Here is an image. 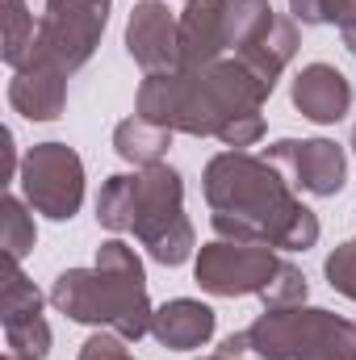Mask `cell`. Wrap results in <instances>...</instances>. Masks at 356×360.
I'll list each match as a JSON object with an SVG mask.
<instances>
[{
	"mask_svg": "<svg viewBox=\"0 0 356 360\" xmlns=\"http://www.w3.org/2000/svg\"><path fill=\"white\" fill-rule=\"evenodd\" d=\"M201 180L218 239L260 243L272 252H306L319 243V214L302 205L285 172L260 155L222 151L205 164Z\"/></svg>",
	"mask_w": 356,
	"mask_h": 360,
	"instance_id": "cell-1",
	"label": "cell"
},
{
	"mask_svg": "<svg viewBox=\"0 0 356 360\" xmlns=\"http://www.w3.org/2000/svg\"><path fill=\"white\" fill-rule=\"evenodd\" d=\"M272 96L265 80H256L239 59H218L197 72H155L139 84V117L168 126L180 134H222L235 117L260 113L265 101Z\"/></svg>",
	"mask_w": 356,
	"mask_h": 360,
	"instance_id": "cell-2",
	"label": "cell"
},
{
	"mask_svg": "<svg viewBox=\"0 0 356 360\" xmlns=\"http://www.w3.org/2000/svg\"><path fill=\"white\" fill-rule=\"evenodd\" d=\"M51 302L72 323L117 331L122 340L151 335V314L155 310H151V297H147L143 260L122 239H105L96 248V264L92 269L59 272L55 289H51Z\"/></svg>",
	"mask_w": 356,
	"mask_h": 360,
	"instance_id": "cell-3",
	"label": "cell"
},
{
	"mask_svg": "<svg viewBox=\"0 0 356 360\" xmlns=\"http://www.w3.org/2000/svg\"><path fill=\"white\" fill-rule=\"evenodd\" d=\"M248 335L265 360H356V323L319 306L265 310Z\"/></svg>",
	"mask_w": 356,
	"mask_h": 360,
	"instance_id": "cell-4",
	"label": "cell"
},
{
	"mask_svg": "<svg viewBox=\"0 0 356 360\" xmlns=\"http://www.w3.org/2000/svg\"><path fill=\"white\" fill-rule=\"evenodd\" d=\"M139 210H134V239L147 248V256L164 269H177L193 256V222L184 218V180L168 164L139 168Z\"/></svg>",
	"mask_w": 356,
	"mask_h": 360,
	"instance_id": "cell-5",
	"label": "cell"
},
{
	"mask_svg": "<svg viewBox=\"0 0 356 360\" xmlns=\"http://www.w3.org/2000/svg\"><path fill=\"white\" fill-rule=\"evenodd\" d=\"M109 4L113 0H46V13L38 17V38H34L30 63H51L68 76L80 72L109 25Z\"/></svg>",
	"mask_w": 356,
	"mask_h": 360,
	"instance_id": "cell-6",
	"label": "cell"
},
{
	"mask_svg": "<svg viewBox=\"0 0 356 360\" xmlns=\"http://www.w3.org/2000/svg\"><path fill=\"white\" fill-rule=\"evenodd\" d=\"M21 188L34 214L51 222H72L84 201V164L68 143H34L21 160Z\"/></svg>",
	"mask_w": 356,
	"mask_h": 360,
	"instance_id": "cell-7",
	"label": "cell"
},
{
	"mask_svg": "<svg viewBox=\"0 0 356 360\" xmlns=\"http://www.w3.org/2000/svg\"><path fill=\"white\" fill-rule=\"evenodd\" d=\"M281 269V256L260 243H231V239H214L197 252L193 276L205 293L214 297H248V293H265L268 281Z\"/></svg>",
	"mask_w": 356,
	"mask_h": 360,
	"instance_id": "cell-8",
	"label": "cell"
},
{
	"mask_svg": "<svg viewBox=\"0 0 356 360\" xmlns=\"http://www.w3.org/2000/svg\"><path fill=\"white\" fill-rule=\"evenodd\" d=\"M265 160L310 197H336L348 180V155L331 139H281L268 147Z\"/></svg>",
	"mask_w": 356,
	"mask_h": 360,
	"instance_id": "cell-9",
	"label": "cell"
},
{
	"mask_svg": "<svg viewBox=\"0 0 356 360\" xmlns=\"http://www.w3.org/2000/svg\"><path fill=\"white\" fill-rule=\"evenodd\" d=\"M126 51L147 76L180 72V17L168 13L164 0H139L126 21Z\"/></svg>",
	"mask_w": 356,
	"mask_h": 360,
	"instance_id": "cell-10",
	"label": "cell"
},
{
	"mask_svg": "<svg viewBox=\"0 0 356 360\" xmlns=\"http://www.w3.org/2000/svg\"><path fill=\"white\" fill-rule=\"evenodd\" d=\"M293 109L306 117V122H314V126H336L344 113H348V105H352V84H348V76L340 72V68H331V63H306L298 76H293Z\"/></svg>",
	"mask_w": 356,
	"mask_h": 360,
	"instance_id": "cell-11",
	"label": "cell"
},
{
	"mask_svg": "<svg viewBox=\"0 0 356 360\" xmlns=\"http://www.w3.org/2000/svg\"><path fill=\"white\" fill-rule=\"evenodd\" d=\"M227 51V0H184L180 13V68L197 72Z\"/></svg>",
	"mask_w": 356,
	"mask_h": 360,
	"instance_id": "cell-12",
	"label": "cell"
},
{
	"mask_svg": "<svg viewBox=\"0 0 356 360\" xmlns=\"http://www.w3.org/2000/svg\"><path fill=\"white\" fill-rule=\"evenodd\" d=\"M8 105L30 122H55L68 105V72H59L51 63H30V68L13 72Z\"/></svg>",
	"mask_w": 356,
	"mask_h": 360,
	"instance_id": "cell-13",
	"label": "cell"
},
{
	"mask_svg": "<svg viewBox=\"0 0 356 360\" xmlns=\"http://www.w3.org/2000/svg\"><path fill=\"white\" fill-rule=\"evenodd\" d=\"M218 327V314L197 302V297H172L164 302L155 314H151V335L160 348H172V352H193L201 344H210Z\"/></svg>",
	"mask_w": 356,
	"mask_h": 360,
	"instance_id": "cell-14",
	"label": "cell"
},
{
	"mask_svg": "<svg viewBox=\"0 0 356 360\" xmlns=\"http://www.w3.org/2000/svg\"><path fill=\"white\" fill-rule=\"evenodd\" d=\"M168 147H172V130H168V126H155V122H143L139 113L126 117V122L113 130V151H117L126 164H139V168L164 164Z\"/></svg>",
	"mask_w": 356,
	"mask_h": 360,
	"instance_id": "cell-15",
	"label": "cell"
},
{
	"mask_svg": "<svg viewBox=\"0 0 356 360\" xmlns=\"http://www.w3.org/2000/svg\"><path fill=\"white\" fill-rule=\"evenodd\" d=\"M281 13H272L268 0H227V51L239 55L256 46L268 30L276 25Z\"/></svg>",
	"mask_w": 356,
	"mask_h": 360,
	"instance_id": "cell-16",
	"label": "cell"
},
{
	"mask_svg": "<svg viewBox=\"0 0 356 360\" xmlns=\"http://www.w3.org/2000/svg\"><path fill=\"white\" fill-rule=\"evenodd\" d=\"M134 210H139V176H109L96 193V222L113 235L134 231Z\"/></svg>",
	"mask_w": 356,
	"mask_h": 360,
	"instance_id": "cell-17",
	"label": "cell"
},
{
	"mask_svg": "<svg viewBox=\"0 0 356 360\" xmlns=\"http://www.w3.org/2000/svg\"><path fill=\"white\" fill-rule=\"evenodd\" d=\"M34 38H38V21L25 8V0H4V51H0V59L13 72H21L34 59Z\"/></svg>",
	"mask_w": 356,
	"mask_h": 360,
	"instance_id": "cell-18",
	"label": "cell"
},
{
	"mask_svg": "<svg viewBox=\"0 0 356 360\" xmlns=\"http://www.w3.org/2000/svg\"><path fill=\"white\" fill-rule=\"evenodd\" d=\"M25 314H42V293L34 289V281H25L21 260L4 256V272H0V323L25 319Z\"/></svg>",
	"mask_w": 356,
	"mask_h": 360,
	"instance_id": "cell-19",
	"label": "cell"
},
{
	"mask_svg": "<svg viewBox=\"0 0 356 360\" xmlns=\"http://www.w3.org/2000/svg\"><path fill=\"white\" fill-rule=\"evenodd\" d=\"M25 205L30 201H21V197H4L0 201V248H4L8 260H25L34 252V239H38L34 218L25 214Z\"/></svg>",
	"mask_w": 356,
	"mask_h": 360,
	"instance_id": "cell-20",
	"label": "cell"
},
{
	"mask_svg": "<svg viewBox=\"0 0 356 360\" xmlns=\"http://www.w3.org/2000/svg\"><path fill=\"white\" fill-rule=\"evenodd\" d=\"M4 348L21 360H46L51 352V327L42 314H25V319H8L4 323Z\"/></svg>",
	"mask_w": 356,
	"mask_h": 360,
	"instance_id": "cell-21",
	"label": "cell"
},
{
	"mask_svg": "<svg viewBox=\"0 0 356 360\" xmlns=\"http://www.w3.org/2000/svg\"><path fill=\"white\" fill-rule=\"evenodd\" d=\"M306 293H310V285H306L302 269L289 264V260H281V269L268 281L260 302H265V310H293V306H306Z\"/></svg>",
	"mask_w": 356,
	"mask_h": 360,
	"instance_id": "cell-22",
	"label": "cell"
},
{
	"mask_svg": "<svg viewBox=\"0 0 356 360\" xmlns=\"http://www.w3.org/2000/svg\"><path fill=\"white\" fill-rule=\"evenodd\" d=\"M323 272H327V285H331L336 293H344L348 302H356V239L340 243V248L327 256Z\"/></svg>",
	"mask_w": 356,
	"mask_h": 360,
	"instance_id": "cell-23",
	"label": "cell"
},
{
	"mask_svg": "<svg viewBox=\"0 0 356 360\" xmlns=\"http://www.w3.org/2000/svg\"><path fill=\"white\" fill-rule=\"evenodd\" d=\"M76 360H134L126 352V340L117 331H96L80 344V356Z\"/></svg>",
	"mask_w": 356,
	"mask_h": 360,
	"instance_id": "cell-24",
	"label": "cell"
},
{
	"mask_svg": "<svg viewBox=\"0 0 356 360\" xmlns=\"http://www.w3.org/2000/svg\"><path fill=\"white\" fill-rule=\"evenodd\" d=\"M205 360H265V356L256 352V344H252L248 331H235V335L222 340V348H218L214 356H205Z\"/></svg>",
	"mask_w": 356,
	"mask_h": 360,
	"instance_id": "cell-25",
	"label": "cell"
},
{
	"mask_svg": "<svg viewBox=\"0 0 356 360\" xmlns=\"http://www.w3.org/2000/svg\"><path fill=\"white\" fill-rule=\"evenodd\" d=\"M323 25H356V0H323Z\"/></svg>",
	"mask_w": 356,
	"mask_h": 360,
	"instance_id": "cell-26",
	"label": "cell"
},
{
	"mask_svg": "<svg viewBox=\"0 0 356 360\" xmlns=\"http://www.w3.org/2000/svg\"><path fill=\"white\" fill-rule=\"evenodd\" d=\"M289 13L302 25H323V0H289Z\"/></svg>",
	"mask_w": 356,
	"mask_h": 360,
	"instance_id": "cell-27",
	"label": "cell"
},
{
	"mask_svg": "<svg viewBox=\"0 0 356 360\" xmlns=\"http://www.w3.org/2000/svg\"><path fill=\"white\" fill-rule=\"evenodd\" d=\"M0 151H4V172H0V180H13V130H0Z\"/></svg>",
	"mask_w": 356,
	"mask_h": 360,
	"instance_id": "cell-28",
	"label": "cell"
},
{
	"mask_svg": "<svg viewBox=\"0 0 356 360\" xmlns=\"http://www.w3.org/2000/svg\"><path fill=\"white\" fill-rule=\"evenodd\" d=\"M344 46L356 55V25H348V30H344Z\"/></svg>",
	"mask_w": 356,
	"mask_h": 360,
	"instance_id": "cell-29",
	"label": "cell"
},
{
	"mask_svg": "<svg viewBox=\"0 0 356 360\" xmlns=\"http://www.w3.org/2000/svg\"><path fill=\"white\" fill-rule=\"evenodd\" d=\"M4 360H21V356H13V352H4Z\"/></svg>",
	"mask_w": 356,
	"mask_h": 360,
	"instance_id": "cell-30",
	"label": "cell"
},
{
	"mask_svg": "<svg viewBox=\"0 0 356 360\" xmlns=\"http://www.w3.org/2000/svg\"><path fill=\"white\" fill-rule=\"evenodd\" d=\"M352 151H356V130H352Z\"/></svg>",
	"mask_w": 356,
	"mask_h": 360,
	"instance_id": "cell-31",
	"label": "cell"
}]
</instances>
